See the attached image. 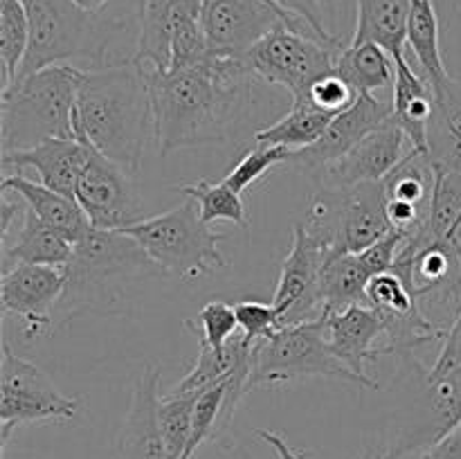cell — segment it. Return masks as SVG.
<instances>
[{
  "mask_svg": "<svg viewBox=\"0 0 461 459\" xmlns=\"http://www.w3.org/2000/svg\"><path fill=\"white\" fill-rule=\"evenodd\" d=\"M153 138L160 156L205 144H225L246 117L257 76L246 58L212 54L185 70L147 68Z\"/></svg>",
  "mask_w": 461,
  "mask_h": 459,
  "instance_id": "1",
  "label": "cell"
},
{
  "mask_svg": "<svg viewBox=\"0 0 461 459\" xmlns=\"http://www.w3.org/2000/svg\"><path fill=\"white\" fill-rule=\"evenodd\" d=\"M72 124L81 144L138 174L153 135L147 68L129 58L86 70Z\"/></svg>",
  "mask_w": 461,
  "mask_h": 459,
  "instance_id": "2",
  "label": "cell"
},
{
  "mask_svg": "<svg viewBox=\"0 0 461 459\" xmlns=\"http://www.w3.org/2000/svg\"><path fill=\"white\" fill-rule=\"evenodd\" d=\"M165 274L138 241L120 230H93L72 246L63 266V295L52 315V328L81 315H124L129 292L140 279Z\"/></svg>",
  "mask_w": 461,
  "mask_h": 459,
  "instance_id": "3",
  "label": "cell"
},
{
  "mask_svg": "<svg viewBox=\"0 0 461 459\" xmlns=\"http://www.w3.org/2000/svg\"><path fill=\"white\" fill-rule=\"evenodd\" d=\"M86 70L68 63L48 66L3 88L0 97V148L25 151L45 140H77L75 102Z\"/></svg>",
  "mask_w": 461,
  "mask_h": 459,
  "instance_id": "4",
  "label": "cell"
},
{
  "mask_svg": "<svg viewBox=\"0 0 461 459\" xmlns=\"http://www.w3.org/2000/svg\"><path fill=\"white\" fill-rule=\"evenodd\" d=\"M30 21V45L16 79L48 66L84 58L108 66V48L126 27L124 18L90 14L72 0H23Z\"/></svg>",
  "mask_w": 461,
  "mask_h": 459,
  "instance_id": "5",
  "label": "cell"
},
{
  "mask_svg": "<svg viewBox=\"0 0 461 459\" xmlns=\"http://www.w3.org/2000/svg\"><path fill=\"white\" fill-rule=\"evenodd\" d=\"M120 232L133 237L165 274L196 279L228 266L221 252L225 237L201 219L194 198L183 196V202L165 214L142 219Z\"/></svg>",
  "mask_w": 461,
  "mask_h": 459,
  "instance_id": "6",
  "label": "cell"
},
{
  "mask_svg": "<svg viewBox=\"0 0 461 459\" xmlns=\"http://www.w3.org/2000/svg\"><path fill=\"white\" fill-rule=\"evenodd\" d=\"M304 230L329 255H360L392 232L383 183L320 187Z\"/></svg>",
  "mask_w": 461,
  "mask_h": 459,
  "instance_id": "7",
  "label": "cell"
},
{
  "mask_svg": "<svg viewBox=\"0 0 461 459\" xmlns=\"http://www.w3.org/2000/svg\"><path fill=\"white\" fill-rule=\"evenodd\" d=\"M399 358L408 408L403 423L396 428L394 444L385 446L392 459L430 448L461 423V374L437 376L414 358L412 351Z\"/></svg>",
  "mask_w": 461,
  "mask_h": 459,
  "instance_id": "8",
  "label": "cell"
},
{
  "mask_svg": "<svg viewBox=\"0 0 461 459\" xmlns=\"http://www.w3.org/2000/svg\"><path fill=\"white\" fill-rule=\"evenodd\" d=\"M313 376L360 385L358 378L331 351L327 315H320L309 322L288 324L275 336L252 345V387L277 385V382Z\"/></svg>",
  "mask_w": 461,
  "mask_h": 459,
  "instance_id": "9",
  "label": "cell"
},
{
  "mask_svg": "<svg viewBox=\"0 0 461 459\" xmlns=\"http://www.w3.org/2000/svg\"><path fill=\"white\" fill-rule=\"evenodd\" d=\"M338 54L322 40L279 25L248 52L246 63L257 79L284 86L293 94V102H300L315 81L336 70Z\"/></svg>",
  "mask_w": 461,
  "mask_h": 459,
  "instance_id": "10",
  "label": "cell"
},
{
  "mask_svg": "<svg viewBox=\"0 0 461 459\" xmlns=\"http://www.w3.org/2000/svg\"><path fill=\"white\" fill-rule=\"evenodd\" d=\"M201 25L210 52L232 58H246L248 52L279 25H288L293 32L320 40L302 18L288 14L275 0H203Z\"/></svg>",
  "mask_w": 461,
  "mask_h": 459,
  "instance_id": "11",
  "label": "cell"
},
{
  "mask_svg": "<svg viewBox=\"0 0 461 459\" xmlns=\"http://www.w3.org/2000/svg\"><path fill=\"white\" fill-rule=\"evenodd\" d=\"M79 400L61 394L48 374L30 360L21 358L3 342L0 358V441L7 446L14 428L23 423L72 418Z\"/></svg>",
  "mask_w": 461,
  "mask_h": 459,
  "instance_id": "12",
  "label": "cell"
},
{
  "mask_svg": "<svg viewBox=\"0 0 461 459\" xmlns=\"http://www.w3.org/2000/svg\"><path fill=\"white\" fill-rule=\"evenodd\" d=\"M133 176L117 162L90 153L77 183L75 201L95 230H124L142 220V201Z\"/></svg>",
  "mask_w": 461,
  "mask_h": 459,
  "instance_id": "13",
  "label": "cell"
},
{
  "mask_svg": "<svg viewBox=\"0 0 461 459\" xmlns=\"http://www.w3.org/2000/svg\"><path fill=\"white\" fill-rule=\"evenodd\" d=\"M329 256L331 255L315 238H311L304 225L297 223L293 228L291 250L282 261L277 288L270 300V304L279 313L282 327L309 322V320L322 315L320 279H322V270Z\"/></svg>",
  "mask_w": 461,
  "mask_h": 459,
  "instance_id": "14",
  "label": "cell"
},
{
  "mask_svg": "<svg viewBox=\"0 0 461 459\" xmlns=\"http://www.w3.org/2000/svg\"><path fill=\"white\" fill-rule=\"evenodd\" d=\"M63 268L16 264L0 279V306L5 315L23 322V336L36 338L52 328V315L63 295Z\"/></svg>",
  "mask_w": 461,
  "mask_h": 459,
  "instance_id": "15",
  "label": "cell"
},
{
  "mask_svg": "<svg viewBox=\"0 0 461 459\" xmlns=\"http://www.w3.org/2000/svg\"><path fill=\"white\" fill-rule=\"evenodd\" d=\"M410 142L399 124H385L365 135L347 156L320 171V187H354L360 183H383L405 158L403 147Z\"/></svg>",
  "mask_w": 461,
  "mask_h": 459,
  "instance_id": "16",
  "label": "cell"
},
{
  "mask_svg": "<svg viewBox=\"0 0 461 459\" xmlns=\"http://www.w3.org/2000/svg\"><path fill=\"white\" fill-rule=\"evenodd\" d=\"M387 120H392V104L381 102L374 94H358L347 111L333 117L322 138L293 153L291 162L315 178L320 171L347 156L365 135L385 124Z\"/></svg>",
  "mask_w": 461,
  "mask_h": 459,
  "instance_id": "17",
  "label": "cell"
},
{
  "mask_svg": "<svg viewBox=\"0 0 461 459\" xmlns=\"http://www.w3.org/2000/svg\"><path fill=\"white\" fill-rule=\"evenodd\" d=\"M160 369L147 364L135 378L131 405L117 430L113 459H171L158 426Z\"/></svg>",
  "mask_w": 461,
  "mask_h": 459,
  "instance_id": "18",
  "label": "cell"
},
{
  "mask_svg": "<svg viewBox=\"0 0 461 459\" xmlns=\"http://www.w3.org/2000/svg\"><path fill=\"white\" fill-rule=\"evenodd\" d=\"M329 345L336 358L360 381L363 390H376L378 382L367 374V364L376 363L383 338V320L369 304H354L349 309L327 315Z\"/></svg>",
  "mask_w": 461,
  "mask_h": 459,
  "instance_id": "19",
  "label": "cell"
},
{
  "mask_svg": "<svg viewBox=\"0 0 461 459\" xmlns=\"http://www.w3.org/2000/svg\"><path fill=\"white\" fill-rule=\"evenodd\" d=\"M93 148L81 144L79 140H45L36 147L25 151L5 153L0 158L3 169H32L39 176V183L54 189L59 194L75 198L77 183H79L81 171L86 169Z\"/></svg>",
  "mask_w": 461,
  "mask_h": 459,
  "instance_id": "20",
  "label": "cell"
},
{
  "mask_svg": "<svg viewBox=\"0 0 461 459\" xmlns=\"http://www.w3.org/2000/svg\"><path fill=\"white\" fill-rule=\"evenodd\" d=\"M203 0H138V45L133 61L151 70L171 68V40L178 25L187 18L201 16Z\"/></svg>",
  "mask_w": 461,
  "mask_h": 459,
  "instance_id": "21",
  "label": "cell"
},
{
  "mask_svg": "<svg viewBox=\"0 0 461 459\" xmlns=\"http://www.w3.org/2000/svg\"><path fill=\"white\" fill-rule=\"evenodd\" d=\"M3 192L16 194L18 198L25 201V205L43 220L48 228H52L54 232L61 234L66 241H70L72 246L79 241H84L90 232H93V225H90L88 216L81 210L79 202L75 198L66 196V194H59L54 189L45 187V184L30 180L23 174H5L3 184H0Z\"/></svg>",
  "mask_w": 461,
  "mask_h": 459,
  "instance_id": "22",
  "label": "cell"
},
{
  "mask_svg": "<svg viewBox=\"0 0 461 459\" xmlns=\"http://www.w3.org/2000/svg\"><path fill=\"white\" fill-rule=\"evenodd\" d=\"M394 99H392V122L403 129L414 148L428 151V126H430L435 94L426 76H419L410 61L394 58Z\"/></svg>",
  "mask_w": 461,
  "mask_h": 459,
  "instance_id": "23",
  "label": "cell"
},
{
  "mask_svg": "<svg viewBox=\"0 0 461 459\" xmlns=\"http://www.w3.org/2000/svg\"><path fill=\"white\" fill-rule=\"evenodd\" d=\"M430 126H428V156L435 169L461 171V84L450 76L432 88Z\"/></svg>",
  "mask_w": 461,
  "mask_h": 459,
  "instance_id": "24",
  "label": "cell"
},
{
  "mask_svg": "<svg viewBox=\"0 0 461 459\" xmlns=\"http://www.w3.org/2000/svg\"><path fill=\"white\" fill-rule=\"evenodd\" d=\"M0 246H3V273L16 264L63 268L72 256V243L48 228L30 207L25 210V219L16 232Z\"/></svg>",
  "mask_w": 461,
  "mask_h": 459,
  "instance_id": "25",
  "label": "cell"
},
{
  "mask_svg": "<svg viewBox=\"0 0 461 459\" xmlns=\"http://www.w3.org/2000/svg\"><path fill=\"white\" fill-rule=\"evenodd\" d=\"M358 18L349 43H376L392 58L405 54L410 0H356Z\"/></svg>",
  "mask_w": 461,
  "mask_h": 459,
  "instance_id": "26",
  "label": "cell"
},
{
  "mask_svg": "<svg viewBox=\"0 0 461 459\" xmlns=\"http://www.w3.org/2000/svg\"><path fill=\"white\" fill-rule=\"evenodd\" d=\"M372 273L365 268L358 255H331L324 264L320 279V306L322 315L349 309L354 304H369L367 284Z\"/></svg>",
  "mask_w": 461,
  "mask_h": 459,
  "instance_id": "27",
  "label": "cell"
},
{
  "mask_svg": "<svg viewBox=\"0 0 461 459\" xmlns=\"http://www.w3.org/2000/svg\"><path fill=\"white\" fill-rule=\"evenodd\" d=\"M336 72L358 94L394 86L396 66L390 52L376 43H349L336 58Z\"/></svg>",
  "mask_w": 461,
  "mask_h": 459,
  "instance_id": "28",
  "label": "cell"
},
{
  "mask_svg": "<svg viewBox=\"0 0 461 459\" xmlns=\"http://www.w3.org/2000/svg\"><path fill=\"white\" fill-rule=\"evenodd\" d=\"M333 117L336 115L322 111L315 104H311L309 99H300V102H293L291 111L282 120L257 130L255 144L286 147L295 153L300 148H306L313 142H318L333 122Z\"/></svg>",
  "mask_w": 461,
  "mask_h": 459,
  "instance_id": "29",
  "label": "cell"
},
{
  "mask_svg": "<svg viewBox=\"0 0 461 459\" xmlns=\"http://www.w3.org/2000/svg\"><path fill=\"white\" fill-rule=\"evenodd\" d=\"M252 354V342L241 331L223 346L198 345V356L194 367L185 374L180 382H176L167 394H201L207 387L225 381L237 369L241 360Z\"/></svg>",
  "mask_w": 461,
  "mask_h": 459,
  "instance_id": "30",
  "label": "cell"
},
{
  "mask_svg": "<svg viewBox=\"0 0 461 459\" xmlns=\"http://www.w3.org/2000/svg\"><path fill=\"white\" fill-rule=\"evenodd\" d=\"M383 187H385V202L417 207V210L430 214L432 192H435V165H432L428 151L410 147L396 169L383 180Z\"/></svg>",
  "mask_w": 461,
  "mask_h": 459,
  "instance_id": "31",
  "label": "cell"
},
{
  "mask_svg": "<svg viewBox=\"0 0 461 459\" xmlns=\"http://www.w3.org/2000/svg\"><path fill=\"white\" fill-rule=\"evenodd\" d=\"M408 45L412 48L430 88L450 79L444 57H441L439 16L432 0H410Z\"/></svg>",
  "mask_w": 461,
  "mask_h": 459,
  "instance_id": "32",
  "label": "cell"
},
{
  "mask_svg": "<svg viewBox=\"0 0 461 459\" xmlns=\"http://www.w3.org/2000/svg\"><path fill=\"white\" fill-rule=\"evenodd\" d=\"M30 45V21L23 0H0V61L3 88L16 81Z\"/></svg>",
  "mask_w": 461,
  "mask_h": 459,
  "instance_id": "33",
  "label": "cell"
},
{
  "mask_svg": "<svg viewBox=\"0 0 461 459\" xmlns=\"http://www.w3.org/2000/svg\"><path fill=\"white\" fill-rule=\"evenodd\" d=\"M176 192L196 201L201 219L207 225L216 223V220H230L239 228H248V214L241 194H237L230 184H225V180L212 183V180L201 178L194 184L176 187Z\"/></svg>",
  "mask_w": 461,
  "mask_h": 459,
  "instance_id": "34",
  "label": "cell"
},
{
  "mask_svg": "<svg viewBox=\"0 0 461 459\" xmlns=\"http://www.w3.org/2000/svg\"><path fill=\"white\" fill-rule=\"evenodd\" d=\"M196 394H160L158 400V426L171 459H183L192 436Z\"/></svg>",
  "mask_w": 461,
  "mask_h": 459,
  "instance_id": "35",
  "label": "cell"
},
{
  "mask_svg": "<svg viewBox=\"0 0 461 459\" xmlns=\"http://www.w3.org/2000/svg\"><path fill=\"white\" fill-rule=\"evenodd\" d=\"M185 327L198 338V345L223 346L239 333L237 310L230 302L212 300L198 310L196 318L185 320Z\"/></svg>",
  "mask_w": 461,
  "mask_h": 459,
  "instance_id": "36",
  "label": "cell"
},
{
  "mask_svg": "<svg viewBox=\"0 0 461 459\" xmlns=\"http://www.w3.org/2000/svg\"><path fill=\"white\" fill-rule=\"evenodd\" d=\"M293 151L286 147H268V144H255V148L243 153L241 160L225 174V184L234 189L237 194H243L252 184L259 183L270 169L277 165L291 162Z\"/></svg>",
  "mask_w": 461,
  "mask_h": 459,
  "instance_id": "37",
  "label": "cell"
},
{
  "mask_svg": "<svg viewBox=\"0 0 461 459\" xmlns=\"http://www.w3.org/2000/svg\"><path fill=\"white\" fill-rule=\"evenodd\" d=\"M367 302L369 306H374L383 315H408L421 306V302L417 300L412 288L394 270L374 274L369 279Z\"/></svg>",
  "mask_w": 461,
  "mask_h": 459,
  "instance_id": "38",
  "label": "cell"
},
{
  "mask_svg": "<svg viewBox=\"0 0 461 459\" xmlns=\"http://www.w3.org/2000/svg\"><path fill=\"white\" fill-rule=\"evenodd\" d=\"M225 381H228V378H225ZM225 381L216 382V385L207 387V390H203L201 394H198L196 408H194L192 436H189V444L183 459H192L194 453H196L207 439H214L221 432V414H223L225 403Z\"/></svg>",
  "mask_w": 461,
  "mask_h": 459,
  "instance_id": "39",
  "label": "cell"
},
{
  "mask_svg": "<svg viewBox=\"0 0 461 459\" xmlns=\"http://www.w3.org/2000/svg\"><path fill=\"white\" fill-rule=\"evenodd\" d=\"M234 310H237L239 331H241L252 345L275 336V333L282 328V320H279V313L275 310L273 304L246 300L237 302V304H234Z\"/></svg>",
  "mask_w": 461,
  "mask_h": 459,
  "instance_id": "40",
  "label": "cell"
},
{
  "mask_svg": "<svg viewBox=\"0 0 461 459\" xmlns=\"http://www.w3.org/2000/svg\"><path fill=\"white\" fill-rule=\"evenodd\" d=\"M304 99H309L311 104H315L322 111L331 112V115H340L342 111H347L358 99V93L333 70L329 75H324L322 79L315 81Z\"/></svg>",
  "mask_w": 461,
  "mask_h": 459,
  "instance_id": "41",
  "label": "cell"
},
{
  "mask_svg": "<svg viewBox=\"0 0 461 459\" xmlns=\"http://www.w3.org/2000/svg\"><path fill=\"white\" fill-rule=\"evenodd\" d=\"M275 3L282 9H286L288 14H293V16L302 18V21H304L306 25L320 36V40L327 43L329 48L338 50V52H342V50L347 48V45L342 43L336 34H331V32L327 30V25H324V0H275Z\"/></svg>",
  "mask_w": 461,
  "mask_h": 459,
  "instance_id": "42",
  "label": "cell"
},
{
  "mask_svg": "<svg viewBox=\"0 0 461 459\" xmlns=\"http://www.w3.org/2000/svg\"><path fill=\"white\" fill-rule=\"evenodd\" d=\"M432 372L437 376L461 374V310L448 327V331H446L444 345H441L439 356H437V363L432 364Z\"/></svg>",
  "mask_w": 461,
  "mask_h": 459,
  "instance_id": "43",
  "label": "cell"
},
{
  "mask_svg": "<svg viewBox=\"0 0 461 459\" xmlns=\"http://www.w3.org/2000/svg\"><path fill=\"white\" fill-rule=\"evenodd\" d=\"M421 459H461V423L455 430H450L444 439L423 450Z\"/></svg>",
  "mask_w": 461,
  "mask_h": 459,
  "instance_id": "44",
  "label": "cell"
},
{
  "mask_svg": "<svg viewBox=\"0 0 461 459\" xmlns=\"http://www.w3.org/2000/svg\"><path fill=\"white\" fill-rule=\"evenodd\" d=\"M255 435L259 436L264 444H268L270 448L275 450V454H277L279 459H304V454L297 453L293 446H288V441L284 439L282 435H277V432H270V430H264V428H257Z\"/></svg>",
  "mask_w": 461,
  "mask_h": 459,
  "instance_id": "45",
  "label": "cell"
},
{
  "mask_svg": "<svg viewBox=\"0 0 461 459\" xmlns=\"http://www.w3.org/2000/svg\"><path fill=\"white\" fill-rule=\"evenodd\" d=\"M72 3H75L79 9H84V12L99 14V12H104V7H106L111 0H72Z\"/></svg>",
  "mask_w": 461,
  "mask_h": 459,
  "instance_id": "46",
  "label": "cell"
},
{
  "mask_svg": "<svg viewBox=\"0 0 461 459\" xmlns=\"http://www.w3.org/2000/svg\"><path fill=\"white\" fill-rule=\"evenodd\" d=\"M354 459H392V454L387 453V448L385 446H378V448H365L363 453L360 454H356Z\"/></svg>",
  "mask_w": 461,
  "mask_h": 459,
  "instance_id": "47",
  "label": "cell"
},
{
  "mask_svg": "<svg viewBox=\"0 0 461 459\" xmlns=\"http://www.w3.org/2000/svg\"><path fill=\"white\" fill-rule=\"evenodd\" d=\"M135 3H138V0H135Z\"/></svg>",
  "mask_w": 461,
  "mask_h": 459,
  "instance_id": "48",
  "label": "cell"
}]
</instances>
